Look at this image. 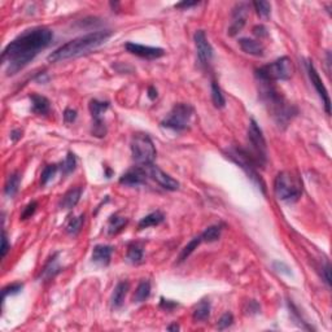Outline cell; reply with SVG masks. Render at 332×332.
Listing matches in <instances>:
<instances>
[{
    "label": "cell",
    "mask_w": 332,
    "mask_h": 332,
    "mask_svg": "<svg viewBox=\"0 0 332 332\" xmlns=\"http://www.w3.org/2000/svg\"><path fill=\"white\" fill-rule=\"evenodd\" d=\"M274 192L279 200L295 203L302 194V181L295 173H279L274 182Z\"/></svg>",
    "instance_id": "cell-4"
},
{
    "label": "cell",
    "mask_w": 332,
    "mask_h": 332,
    "mask_svg": "<svg viewBox=\"0 0 332 332\" xmlns=\"http://www.w3.org/2000/svg\"><path fill=\"white\" fill-rule=\"evenodd\" d=\"M125 48L127 52H130L131 55L135 56H139L141 59H147V60H156L160 59L165 55V51L160 47H149V46H143V44L138 43H129L125 44Z\"/></svg>",
    "instance_id": "cell-14"
},
{
    "label": "cell",
    "mask_w": 332,
    "mask_h": 332,
    "mask_svg": "<svg viewBox=\"0 0 332 332\" xmlns=\"http://www.w3.org/2000/svg\"><path fill=\"white\" fill-rule=\"evenodd\" d=\"M75 165H77V158H75V154L69 152L68 156L65 157L63 165H61V172H63V176H69L70 173L74 172Z\"/></svg>",
    "instance_id": "cell-33"
},
{
    "label": "cell",
    "mask_w": 332,
    "mask_h": 332,
    "mask_svg": "<svg viewBox=\"0 0 332 332\" xmlns=\"http://www.w3.org/2000/svg\"><path fill=\"white\" fill-rule=\"evenodd\" d=\"M57 170H59V166H57L56 163H52V165L46 166V168L43 169V172H42V174H41V185L42 186L47 185L51 179L54 178L55 174L57 173Z\"/></svg>",
    "instance_id": "cell-34"
},
{
    "label": "cell",
    "mask_w": 332,
    "mask_h": 332,
    "mask_svg": "<svg viewBox=\"0 0 332 332\" xmlns=\"http://www.w3.org/2000/svg\"><path fill=\"white\" fill-rule=\"evenodd\" d=\"M126 225H127V220L125 217H119L114 214V216L110 217L109 222H108V234L116 235V234H118L125 229Z\"/></svg>",
    "instance_id": "cell-26"
},
{
    "label": "cell",
    "mask_w": 332,
    "mask_h": 332,
    "mask_svg": "<svg viewBox=\"0 0 332 332\" xmlns=\"http://www.w3.org/2000/svg\"><path fill=\"white\" fill-rule=\"evenodd\" d=\"M148 97H149L150 100H154L157 97V90L153 86H150V87L148 88Z\"/></svg>",
    "instance_id": "cell-46"
},
{
    "label": "cell",
    "mask_w": 332,
    "mask_h": 332,
    "mask_svg": "<svg viewBox=\"0 0 332 332\" xmlns=\"http://www.w3.org/2000/svg\"><path fill=\"white\" fill-rule=\"evenodd\" d=\"M295 73V65L292 60L287 56L275 60L274 63L261 66L260 69L256 70L257 78L262 82H274V81H287Z\"/></svg>",
    "instance_id": "cell-5"
},
{
    "label": "cell",
    "mask_w": 332,
    "mask_h": 332,
    "mask_svg": "<svg viewBox=\"0 0 332 332\" xmlns=\"http://www.w3.org/2000/svg\"><path fill=\"white\" fill-rule=\"evenodd\" d=\"M210 310H212V307H210L209 301L201 300L200 302L195 306L194 313H192L195 322H203V320H207L210 316Z\"/></svg>",
    "instance_id": "cell-23"
},
{
    "label": "cell",
    "mask_w": 332,
    "mask_h": 332,
    "mask_svg": "<svg viewBox=\"0 0 332 332\" xmlns=\"http://www.w3.org/2000/svg\"><path fill=\"white\" fill-rule=\"evenodd\" d=\"M227 157L231 161H234L236 165L240 166L243 172L248 176V178L251 179L252 182L257 186L263 194H266V185H265L263 179L261 178V176L257 173V165L254 163V161L248 154L247 150L241 149V148H232V149L227 152Z\"/></svg>",
    "instance_id": "cell-8"
},
{
    "label": "cell",
    "mask_w": 332,
    "mask_h": 332,
    "mask_svg": "<svg viewBox=\"0 0 332 332\" xmlns=\"http://www.w3.org/2000/svg\"><path fill=\"white\" fill-rule=\"evenodd\" d=\"M150 295V283L148 280H141L140 283L138 284L136 289H135L134 293V302H144Z\"/></svg>",
    "instance_id": "cell-27"
},
{
    "label": "cell",
    "mask_w": 332,
    "mask_h": 332,
    "mask_svg": "<svg viewBox=\"0 0 332 332\" xmlns=\"http://www.w3.org/2000/svg\"><path fill=\"white\" fill-rule=\"evenodd\" d=\"M145 170H147L148 177H150L157 185H160L161 187L168 190V191H177L179 188L178 181H176V179L172 178L169 174H166L165 172H162L158 166L152 163V165L145 166Z\"/></svg>",
    "instance_id": "cell-12"
},
{
    "label": "cell",
    "mask_w": 332,
    "mask_h": 332,
    "mask_svg": "<svg viewBox=\"0 0 332 332\" xmlns=\"http://www.w3.org/2000/svg\"><path fill=\"white\" fill-rule=\"evenodd\" d=\"M131 153L139 166H148L156 158V148L148 135L136 134L131 140Z\"/></svg>",
    "instance_id": "cell-9"
},
{
    "label": "cell",
    "mask_w": 332,
    "mask_h": 332,
    "mask_svg": "<svg viewBox=\"0 0 332 332\" xmlns=\"http://www.w3.org/2000/svg\"><path fill=\"white\" fill-rule=\"evenodd\" d=\"M260 82L261 99L265 103V105L269 108V112L271 113V116L274 117L276 123L279 126H285L289 122V119H292V117L297 113V110L285 101L284 97L282 96L280 92L276 91L275 87L270 85L271 82Z\"/></svg>",
    "instance_id": "cell-3"
},
{
    "label": "cell",
    "mask_w": 332,
    "mask_h": 332,
    "mask_svg": "<svg viewBox=\"0 0 332 332\" xmlns=\"http://www.w3.org/2000/svg\"><path fill=\"white\" fill-rule=\"evenodd\" d=\"M57 258H59V253H56L54 257L50 258V261L46 263V266H44L43 270H42L41 278L51 279L61 271V267H60L59 260H57Z\"/></svg>",
    "instance_id": "cell-24"
},
{
    "label": "cell",
    "mask_w": 332,
    "mask_h": 332,
    "mask_svg": "<svg viewBox=\"0 0 332 332\" xmlns=\"http://www.w3.org/2000/svg\"><path fill=\"white\" fill-rule=\"evenodd\" d=\"M322 274H323V278H324V282H326L328 285H331V266H329L328 262L326 263V266L323 267Z\"/></svg>",
    "instance_id": "cell-43"
},
{
    "label": "cell",
    "mask_w": 332,
    "mask_h": 332,
    "mask_svg": "<svg viewBox=\"0 0 332 332\" xmlns=\"http://www.w3.org/2000/svg\"><path fill=\"white\" fill-rule=\"evenodd\" d=\"M248 141H249L251 149L247 150V152L248 154L251 156L252 160L254 161V163L257 165V168L266 165L267 162L266 140H265L262 130H261V127L258 126V123L256 122L254 119H251L249 127H248Z\"/></svg>",
    "instance_id": "cell-6"
},
{
    "label": "cell",
    "mask_w": 332,
    "mask_h": 332,
    "mask_svg": "<svg viewBox=\"0 0 332 332\" xmlns=\"http://www.w3.org/2000/svg\"><path fill=\"white\" fill-rule=\"evenodd\" d=\"M253 34L258 38L267 37V30L263 25H257L253 28Z\"/></svg>",
    "instance_id": "cell-42"
},
{
    "label": "cell",
    "mask_w": 332,
    "mask_h": 332,
    "mask_svg": "<svg viewBox=\"0 0 332 332\" xmlns=\"http://www.w3.org/2000/svg\"><path fill=\"white\" fill-rule=\"evenodd\" d=\"M21 138H22V131H21V130L16 129V130H13V131L11 132V139H12L13 141H19Z\"/></svg>",
    "instance_id": "cell-45"
},
{
    "label": "cell",
    "mask_w": 332,
    "mask_h": 332,
    "mask_svg": "<svg viewBox=\"0 0 332 332\" xmlns=\"http://www.w3.org/2000/svg\"><path fill=\"white\" fill-rule=\"evenodd\" d=\"M127 261L131 263H139L143 260V248L140 244L132 243L127 248V254H126Z\"/></svg>",
    "instance_id": "cell-29"
},
{
    "label": "cell",
    "mask_w": 332,
    "mask_h": 332,
    "mask_svg": "<svg viewBox=\"0 0 332 332\" xmlns=\"http://www.w3.org/2000/svg\"><path fill=\"white\" fill-rule=\"evenodd\" d=\"M37 208H38L37 201H32L30 204H28V205L25 207V209H24V212H22L21 220L25 221V220H29V218H32V217L34 216L35 212H37Z\"/></svg>",
    "instance_id": "cell-37"
},
{
    "label": "cell",
    "mask_w": 332,
    "mask_h": 332,
    "mask_svg": "<svg viewBox=\"0 0 332 332\" xmlns=\"http://www.w3.org/2000/svg\"><path fill=\"white\" fill-rule=\"evenodd\" d=\"M10 251V244H8V239H7V234L3 230V234H2V258H4Z\"/></svg>",
    "instance_id": "cell-40"
},
{
    "label": "cell",
    "mask_w": 332,
    "mask_h": 332,
    "mask_svg": "<svg viewBox=\"0 0 332 332\" xmlns=\"http://www.w3.org/2000/svg\"><path fill=\"white\" fill-rule=\"evenodd\" d=\"M239 46H240L241 51L245 52L248 55H252V56H263V48L262 44L257 41H253V39H249V38H241L239 39Z\"/></svg>",
    "instance_id": "cell-18"
},
{
    "label": "cell",
    "mask_w": 332,
    "mask_h": 332,
    "mask_svg": "<svg viewBox=\"0 0 332 332\" xmlns=\"http://www.w3.org/2000/svg\"><path fill=\"white\" fill-rule=\"evenodd\" d=\"M20 182H21V177H20L19 173H12V174L8 177L6 186H4V194H6L8 198H13V196L17 194V191H19Z\"/></svg>",
    "instance_id": "cell-25"
},
{
    "label": "cell",
    "mask_w": 332,
    "mask_h": 332,
    "mask_svg": "<svg viewBox=\"0 0 332 332\" xmlns=\"http://www.w3.org/2000/svg\"><path fill=\"white\" fill-rule=\"evenodd\" d=\"M75 119H77V110L72 109V108L65 109V112H64V121L66 123H72L74 122Z\"/></svg>",
    "instance_id": "cell-39"
},
{
    "label": "cell",
    "mask_w": 332,
    "mask_h": 332,
    "mask_svg": "<svg viewBox=\"0 0 332 332\" xmlns=\"http://www.w3.org/2000/svg\"><path fill=\"white\" fill-rule=\"evenodd\" d=\"M147 170L144 166H134L132 169L127 170L121 178L119 183L125 186H141L147 183Z\"/></svg>",
    "instance_id": "cell-15"
},
{
    "label": "cell",
    "mask_w": 332,
    "mask_h": 332,
    "mask_svg": "<svg viewBox=\"0 0 332 332\" xmlns=\"http://www.w3.org/2000/svg\"><path fill=\"white\" fill-rule=\"evenodd\" d=\"M165 221V216H163L162 212L160 210H156L153 213L148 214L144 218H141L140 222L138 225L139 230H144L148 227H153V226H158L160 223H162Z\"/></svg>",
    "instance_id": "cell-22"
},
{
    "label": "cell",
    "mask_w": 332,
    "mask_h": 332,
    "mask_svg": "<svg viewBox=\"0 0 332 332\" xmlns=\"http://www.w3.org/2000/svg\"><path fill=\"white\" fill-rule=\"evenodd\" d=\"M203 243V239H201V236H196V238L192 239L190 243H188L187 245H186L185 248L182 249V252H181V254H179V262H183V261L187 260L190 256H191L192 253L195 252V249H198L199 245Z\"/></svg>",
    "instance_id": "cell-30"
},
{
    "label": "cell",
    "mask_w": 332,
    "mask_h": 332,
    "mask_svg": "<svg viewBox=\"0 0 332 332\" xmlns=\"http://www.w3.org/2000/svg\"><path fill=\"white\" fill-rule=\"evenodd\" d=\"M248 16V7L247 4H238V6L234 8V12H232V24L229 29V34L230 35H235L240 32L241 29L244 28L245 21H247Z\"/></svg>",
    "instance_id": "cell-16"
},
{
    "label": "cell",
    "mask_w": 332,
    "mask_h": 332,
    "mask_svg": "<svg viewBox=\"0 0 332 332\" xmlns=\"http://www.w3.org/2000/svg\"><path fill=\"white\" fill-rule=\"evenodd\" d=\"M194 41L200 63L205 66L209 65L212 59H213V47H212V44L208 41L205 32L204 30H198L194 35Z\"/></svg>",
    "instance_id": "cell-11"
},
{
    "label": "cell",
    "mask_w": 332,
    "mask_h": 332,
    "mask_svg": "<svg viewBox=\"0 0 332 332\" xmlns=\"http://www.w3.org/2000/svg\"><path fill=\"white\" fill-rule=\"evenodd\" d=\"M168 329H169V331H179V326L177 324V323H174V324H172V326L168 327Z\"/></svg>",
    "instance_id": "cell-47"
},
{
    "label": "cell",
    "mask_w": 332,
    "mask_h": 332,
    "mask_svg": "<svg viewBox=\"0 0 332 332\" xmlns=\"http://www.w3.org/2000/svg\"><path fill=\"white\" fill-rule=\"evenodd\" d=\"M234 322V315L231 313H225L218 320V329H225L229 328Z\"/></svg>",
    "instance_id": "cell-38"
},
{
    "label": "cell",
    "mask_w": 332,
    "mask_h": 332,
    "mask_svg": "<svg viewBox=\"0 0 332 332\" xmlns=\"http://www.w3.org/2000/svg\"><path fill=\"white\" fill-rule=\"evenodd\" d=\"M83 222H85V214H82V216L79 217H72V218L68 221V223H66V232L70 234V235H77V234L81 231Z\"/></svg>",
    "instance_id": "cell-31"
},
{
    "label": "cell",
    "mask_w": 332,
    "mask_h": 332,
    "mask_svg": "<svg viewBox=\"0 0 332 332\" xmlns=\"http://www.w3.org/2000/svg\"><path fill=\"white\" fill-rule=\"evenodd\" d=\"M109 108V103L108 101H100V100H94L90 101V112H91L92 119H94V123H92V134L97 138H103L107 134V127H105V123H104L101 116L104 114V112Z\"/></svg>",
    "instance_id": "cell-10"
},
{
    "label": "cell",
    "mask_w": 332,
    "mask_h": 332,
    "mask_svg": "<svg viewBox=\"0 0 332 332\" xmlns=\"http://www.w3.org/2000/svg\"><path fill=\"white\" fill-rule=\"evenodd\" d=\"M110 37H112L110 30H99V32L75 38L73 41H69L68 43L63 44L61 47L55 50L48 56V61L50 63H60V61H65V60L75 59L82 55L90 54L91 51H95L96 48L103 46Z\"/></svg>",
    "instance_id": "cell-2"
},
{
    "label": "cell",
    "mask_w": 332,
    "mask_h": 332,
    "mask_svg": "<svg viewBox=\"0 0 332 332\" xmlns=\"http://www.w3.org/2000/svg\"><path fill=\"white\" fill-rule=\"evenodd\" d=\"M30 101H32V110L35 114H47L51 109V103L46 96L38 94L30 95Z\"/></svg>",
    "instance_id": "cell-20"
},
{
    "label": "cell",
    "mask_w": 332,
    "mask_h": 332,
    "mask_svg": "<svg viewBox=\"0 0 332 332\" xmlns=\"http://www.w3.org/2000/svg\"><path fill=\"white\" fill-rule=\"evenodd\" d=\"M253 7L258 16L262 19H267L271 13V4L269 2H254Z\"/></svg>",
    "instance_id": "cell-35"
},
{
    "label": "cell",
    "mask_w": 332,
    "mask_h": 332,
    "mask_svg": "<svg viewBox=\"0 0 332 332\" xmlns=\"http://www.w3.org/2000/svg\"><path fill=\"white\" fill-rule=\"evenodd\" d=\"M221 234H222V225H213L209 226L200 236L205 243H213V241L220 240Z\"/></svg>",
    "instance_id": "cell-28"
},
{
    "label": "cell",
    "mask_w": 332,
    "mask_h": 332,
    "mask_svg": "<svg viewBox=\"0 0 332 332\" xmlns=\"http://www.w3.org/2000/svg\"><path fill=\"white\" fill-rule=\"evenodd\" d=\"M130 289V284L127 282H119L116 285V288L112 293V298H110V304H112L113 309H118L122 306L123 301H125L126 295Z\"/></svg>",
    "instance_id": "cell-19"
},
{
    "label": "cell",
    "mask_w": 332,
    "mask_h": 332,
    "mask_svg": "<svg viewBox=\"0 0 332 332\" xmlns=\"http://www.w3.org/2000/svg\"><path fill=\"white\" fill-rule=\"evenodd\" d=\"M200 4V2H182V3H178L176 4V8H191V7H195V6H199Z\"/></svg>",
    "instance_id": "cell-44"
},
{
    "label": "cell",
    "mask_w": 332,
    "mask_h": 332,
    "mask_svg": "<svg viewBox=\"0 0 332 332\" xmlns=\"http://www.w3.org/2000/svg\"><path fill=\"white\" fill-rule=\"evenodd\" d=\"M194 113V108L190 104H176L168 114V117L161 122V126L165 129L173 130V131L182 132L191 126Z\"/></svg>",
    "instance_id": "cell-7"
},
{
    "label": "cell",
    "mask_w": 332,
    "mask_h": 332,
    "mask_svg": "<svg viewBox=\"0 0 332 332\" xmlns=\"http://www.w3.org/2000/svg\"><path fill=\"white\" fill-rule=\"evenodd\" d=\"M112 253V245H95L94 251H92V261H94L95 263H97V265H100V266H108L110 262Z\"/></svg>",
    "instance_id": "cell-17"
},
{
    "label": "cell",
    "mask_w": 332,
    "mask_h": 332,
    "mask_svg": "<svg viewBox=\"0 0 332 332\" xmlns=\"http://www.w3.org/2000/svg\"><path fill=\"white\" fill-rule=\"evenodd\" d=\"M52 41V32L46 28L26 30L13 39L2 54V60L7 66V74L13 75L24 69L41 51L47 48Z\"/></svg>",
    "instance_id": "cell-1"
},
{
    "label": "cell",
    "mask_w": 332,
    "mask_h": 332,
    "mask_svg": "<svg viewBox=\"0 0 332 332\" xmlns=\"http://www.w3.org/2000/svg\"><path fill=\"white\" fill-rule=\"evenodd\" d=\"M160 306L162 307V309H166V310H173L174 307L178 306V304L172 300H165V298H161Z\"/></svg>",
    "instance_id": "cell-41"
},
{
    "label": "cell",
    "mask_w": 332,
    "mask_h": 332,
    "mask_svg": "<svg viewBox=\"0 0 332 332\" xmlns=\"http://www.w3.org/2000/svg\"><path fill=\"white\" fill-rule=\"evenodd\" d=\"M212 100H213L214 105H216L217 108L225 107V104H226L225 95H223L220 85H218L216 81L212 82Z\"/></svg>",
    "instance_id": "cell-32"
},
{
    "label": "cell",
    "mask_w": 332,
    "mask_h": 332,
    "mask_svg": "<svg viewBox=\"0 0 332 332\" xmlns=\"http://www.w3.org/2000/svg\"><path fill=\"white\" fill-rule=\"evenodd\" d=\"M306 69H307V74H309V78H310L311 81V85L314 86L315 91L318 92L319 97L322 99L323 104H324L326 113L327 114H329V113H331V101H329L328 92H327L326 87L323 85L322 78L319 77V74H318V72L315 70V68H314V65L311 64V61H307L306 63Z\"/></svg>",
    "instance_id": "cell-13"
},
{
    "label": "cell",
    "mask_w": 332,
    "mask_h": 332,
    "mask_svg": "<svg viewBox=\"0 0 332 332\" xmlns=\"http://www.w3.org/2000/svg\"><path fill=\"white\" fill-rule=\"evenodd\" d=\"M81 187H74L72 188V190H69V191L64 195L61 201H60V208H63V209H73V208L78 204L79 199H81Z\"/></svg>",
    "instance_id": "cell-21"
},
{
    "label": "cell",
    "mask_w": 332,
    "mask_h": 332,
    "mask_svg": "<svg viewBox=\"0 0 332 332\" xmlns=\"http://www.w3.org/2000/svg\"><path fill=\"white\" fill-rule=\"evenodd\" d=\"M22 288H24V284H21V283H13V284L7 285V287L3 288V291H2V300H6L7 296L17 295V293H20V292L22 291Z\"/></svg>",
    "instance_id": "cell-36"
}]
</instances>
